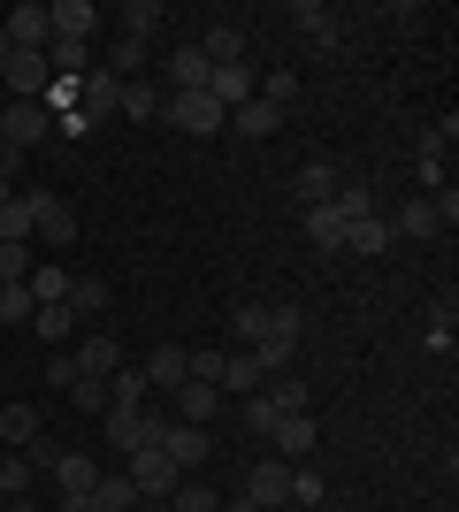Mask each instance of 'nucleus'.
Here are the masks:
<instances>
[{"label":"nucleus","mask_w":459,"mask_h":512,"mask_svg":"<svg viewBox=\"0 0 459 512\" xmlns=\"http://www.w3.org/2000/svg\"><path fill=\"white\" fill-rule=\"evenodd\" d=\"M123 474H131L138 505H169V497H176V482H184V474H176V459H169V451H161V444L131 451V467H123Z\"/></svg>","instance_id":"f257e3e1"},{"label":"nucleus","mask_w":459,"mask_h":512,"mask_svg":"<svg viewBox=\"0 0 459 512\" xmlns=\"http://www.w3.org/2000/svg\"><path fill=\"white\" fill-rule=\"evenodd\" d=\"M46 138H54V115H46L39 100H8L0 107V146L31 153V146H46Z\"/></svg>","instance_id":"f03ea898"},{"label":"nucleus","mask_w":459,"mask_h":512,"mask_svg":"<svg viewBox=\"0 0 459 512\" xmlns=\"http://www.w3.org/2000/svg\"><path fill=\"white\" fill-rule=\"evenodd\" d=\"M161 115H169L176 130H192V138H215V130H230V115H222L207 92H161Z\"/></svg>","instance_id":"7ed1b4c3"},{"label":"nucleus","mask_w":459,"mask_h":512,"mask_svg":"<svg viewBox=\"0 0 459 512\" xmlns=\"http://www.w3.org/2000/svg\"><path fill=\"white\" fill-rule=\"evenodd\" d=\"M452 214H459V207H452V192H444V199H437V192H421V199H406V207H398L391 237H437Z\"/></svg>","instance_id":"20e7f679"},{"label":"nucleus","mask_w":459,"mask_h":512,"mask_svg":"<svg viewBox=\"0 0 459 512\" xmlns=\"http://www.w3.org/2000/svg\"><path fill=\"white\" fill-rule=\"evenodd\" d=\"M0 39H8V46H16V54H46V39H54V16H46V8H39V0H23V8H16V16H8V23H0Z\"/></svg>","instance_id":"39448f33"},{"label":"nucleus","mask_w":459,"mask_h":512,"mask_svg":"<svg viewBox=\"0 0 459 512\" xmlns=\"http://www.w3.org/2000/svg\"><path fill=\"white\" fill-rule=\"evenodd\" d=\"M115 107H123V77H108V69H85V77H77V115H85V123H108Z\"/></svg>","instance_id":"423d86ee"},{"label":"nucleus","mask_w":459,"mask_h":512,"mask_svg":"<svg viewBox=\"0 0 459 512\" xmlns=\"http://www.w3.org/2000/svg\"><path fill=\"white\" fill-rule=\"evenodd\" d=\"M261 444H276L284 459H306V451L322 444V421H314V413H276V428H268Z\"/></svg>","instance_id":"0eeeda50"},{"label":"nucleus","mask_w":459,"mask_h":512,"mask_svg":"<svg viewBox=\"0 0 459 512\" xmlns=\"http://www.w3.org/2000/svg\"><path fill=\"white\" fill-rule=\"evenodd\" d=\"M253 92H261V77H253L245 62H222V69H207V100H215L222 115H230V107H245Z\"/></svg>","instance_id":"6e6552de"},{"label":"nucleus","mask_w":459,"mask_h":512,"mask_svg":"<svg viewBox=\"0 0 459 512\" xmlns=\"http://www.w3.org/2000/svg\"><path fill=\"white\" fill-rule=\"evenodd\" d=\"M245 497L261 512H276V505H291V459H261V467L245 474Z\"/></svg>","instance_id":"1a4fd4ad"},{"label":"nucleus","mask_w":459,"mask_h":512,"mask_svg":"<svg viewBox=\"0 0 459 512\" xmlns=\"http://www.w3.org/2000/svg\"><path fill=\"white\" fill-rule=\"evenodd\" d=\"M0 85L16 92V100H39V92L54 85V69H46V54H16V46H8V77H0Z\"/></svg>","instance_id":"9d476101"},{"label":"nucleus","mask_w":459,"mask_h":512,"mask_svg":"<svg viewBox=\"0 0 459 512\" xmlns=\"http://www.w3.org/2000/svg\"><path fill=\"white\" fill-rule=\"evenodd\" d=\"M115 367H123V344H115L108 329H92V337L77 344V375H92V383H108Z\"/></svg>","instance_id":"9b49d317"},{"label":"nucleus","mask_w":459,"mask_h":512,"mask_svg":"<svg viewBox=\"0 0 459 512\" xmlns=\"http://www.w3.org/2000/svg\"><path fill=\"white\" fill-rule=\"evenodd\" d=\"M31 207H39V237L46 245H77V207H62L54 192H31Z\"/></svg>","instance_id":"f8f14e48"},{"label":"nucleus","mask_w":459,"mask_h":512,"mask_svg":"<svg viewBox=\"0 0 459 512\" xmlns=\"http://www.w3.org/2000/svg\"><path fill=\"white\" fill-rule=\"evenodd\" d=\"M306 237H314L322 253H345V207H337V192H329L322 207H306Z\"/></svg>","instance_id":"ddd939ff"},{"label":"nucleus","mask_w":459,"mask_h":512,"mask_svg":"<svg viewBox=\"0 0 459 512\" xmlns=\"http://www.w3.org/2000/svg\"><path fill=\"white\" fill-rule=\"evenodd\" d=\"M230 130H238V138H276V130H284V107H268L261 92H253L245 107H230Z\"/></svg>","instance_id":"4468645a"},{"label":"nucleus","mask_w":459,"mask_h":512,"mask_svg":"<svg viewBox=\"0 0 459 512\" xmlns=\"http://www.w3.org/2000/svg\"><path fill=\"white\" fill-rule=\"evenodd\" d=\"M161 451L176 459V474H192L199 459H207V428H192V421H169V436H161Z\"/></svg>","instance_id":"2eb2a0df"},{"label":"nucleus","mask_w":459,"mask_h":512,"mask_svg":"<svg viewBox=\"0 0 459 512\" xmlns=\"http://www.w3.org/2000/svg\"><path fill=\"white\" fill-rule=\"evenodd\" d=\"M54 482H62V497H92V482H100L92 451H54Z\"/></svg>","instance_id":"dca6fc26"},{"label":"nucleus","mask_w":459,"mask_h":512,"mask_svg":"<svg viewBox=\"0 0 459 512\" xmlns=\"http://www.w3.org/2000/svg\"><path fill=\"white\" fill-rule=\"evenodd\" d=\"M46 16H54V39H92V31H100V8H92V0H54Z\"/></svg>","instance_id":"f3484780"},{"label":"nucleus","mask_w":459,"mask_h":512,"mask_svg":"<svg viewBox=\"0 0 459 512\" xmlns=\"http://www.w3.org/2000/svg\"><path fill=\"white\" fill-rule=\"evenodd\" d=\"M291 31H299V39H314V46H337V8L299 0V8H291Z\"/></svg>","instance_id":"a211bd4d"},{"label":"nucleus","mask_w":459,"mask_h":512,"mask_svg":"<svg viewBox=\"0 0 459 512\" xmlns=\"http://www.w3.org/2000/svg\"><path fill=\"white\" fill-rule=\"evenodd\" d=\"M146 390H184V344H153L146 352Z\"/></svg>","instance_id":"6ab92c4d"},{"label":"nucleus","mask_w":459,"mask_h":512,"mask_svg":"<svg viewBox=\"0 0 459 512\" xmlns=\"http://www.w3.org/2000/svg\"><path fill=\"white\" fill-rule=\"evenodd\" d=\"M215 413H222V390H215V383H184V390H176V421L207 428Z\"/></svg>","instance_id":"aec40b11"},{"label":"nucleus","mask_w":459,"mask_h":512,"mask_svg":"<svg viewBox=\"0 0 459 512\" xmlns=\"http://www.w3.org/2000/svg\"><path fill=\"white\" fill-rule=\"evenodd\" d=\"M108 406L115 413H138V406H146V367H131V360L115 367V375H108Z\"/></svg>","instance_id":"412c9836"},{"label":"nucleus","mask_w":459,"mask_h":512,"mask_svg":"<svg viewBox=\"0 0 459 512\" xmlns=\"http://www.w3.org/2000/svg\"><path fill=\"white\" fill-rule=\"evenodd\" d=\"M169 92H207V54L199 46H176L169 54Z\"/></svg>","instance_id":"4be33fe9"},{"label":"nucleus","mask_w":459,"mask_h":512,"mask_svg":"<svg viewBox=\"0 0 459 512\" xmlns=\"http://www.w3.org/2000/svg\"><path fill=\"white\" fill-rule=\"evenodd\" d=\"M261 383H268V375H261V360H253L245 344H238V352H222V390H245V398H253Z\"/></svg>","instance_id":"5701e85b"},{"label":"nucleus","mask_w":459,"mask_h":512,"mask_svg":"<svg viewBox=\"0 0 459 512\" xmlns=\"http://www.w3.org/2000/svg\"><path fill=\"white\" fill-rule=\"evenodd\" d=\"M23 237H39V207H31V192L0 207V245H23Z\"/></svg>","instance_id":"b1692460"},{"label":"nucleus","mask_w":459,"mask_h":512,"mask_svg":"<svg viewBox=\"0 0 459 512\" xmlns=\"http://www.w3.org/2000/svg\"><path fill=\"white\" fill-rule=\"evenodd\" d=\"M199 54H207V69H222V62H245V31H238V23H215V31L199 39Z\"/></svg>","instance_id":"393cba45"},{"label":"nucleus","mask_w":459,"mask_h":512,"mask_svg":"<svg viewBox=\"0 0 459 512\" xmlns=\"http://www.w3.org/2000/svg\"><path fill=\"white\" fill-rule=\"evenodd\" d=\"M39 436H46V428H39V406H8V413H0V444H8V451L39 444Z\"/></svg>","instance_id":"a878e982"},{"label":"nucleus","mask_w":459,"mask_h":512,"mask_svg":"<svg viewBox=\"0 0 459 512\" xmlns=\"http://www.w3.org/2000/svg\"><path fill=\"white\" fill-rule=\"evenodd\" d=\"M299 329H306V314H299V306H268L261 344H284V352H299ZM245 352H253V344H245Z\"/></svg>","instance_id":"bb28decb"},{"label":"nucleus","mask_w":459,"mask_h":512,"mask_svg":"<svg viewBox=\"0 0 459 512\" xmlns=\"http://www.w3.org/2000/svg\"><path fill=\"white\" fill-rule=\"evenodd\" d=\"M391 245V222L383 214H360V222H345V253H383Z\"/></svg>","instance_id":"cd10ccee"},{"label":"nucleus","mask_w":459,"mask_h":512,"mask_svg":"<svg viewBox=\"0 0 459 512\" xmlns=\"http://www.w3.org/2000/svg\"><path fill=\"white\" fill-rule=\"evenodd\" d=\"M161 23H169V8H161V0H131V8H123V39H138V46H146L153 31H161Z\"/></svg>","instance_id":"c85d7f7f"},{"label":"nucleus","mask_w":459,"mask_h":512,"mask_svg":"<svg viewBox=\"0 0 459 512\" xmlns=\"http://www.w3.org/2000/svg\"><path fill=\"white\" fill-rule=\"evenodd\" d=\"M46 69H54V77H85V69H92L85 39H46Z\"/></svg>","instance_id":"c756f323"},{"label":"nucleus","mask_w":459,"mask_h":512,"mask_svg":"<svg viewBox=\"0 0 459 512\" xmlns=\"http://www.w3.org/2000/svg\"><path fill=\"white\" fill-rule=\"evenodd\" d=\"M138 490H131V474H100L92 482V512H131Z\"/></svg>","instance_id":"7c9ffc66"},{"label":"nucleus","mask_w":459,"mask_h":512,"mask_svg":"<svg viewBox=\"0 0 459 512\" xmlns=\"http://www.w3.org/2000/svg\"><path fill=\"white\" fill-rule=\"evenodd\" d=\"M115 115H131V123H153V115H161V85L131 77V85H123V107H115Z\"/></svg>","instance_id":"2f4dec72"},{"label":"nucleus","mask_w":459,"mask_h":512,"mask_svg":"<svg viewBox=\"0 0 459 512\" xmlns=\"http://www.w3.org/2000/svg\"><path fill=\"white\" fill-rule=\"evenodd\" d=\"M31 314H39V299H31L23 283H0V321H8V329H31Z\"/></svg>","instance_id":"473e14b6"},{"label":"nucleus","mask_w":459,"mask_h":512,"mask_svg":"<svg viewBox=\"0 0 459 512\" xmlns=\"http://www.w3.org/2000/svg\"><path fill=\"white\" fill-rule=\"evenodd\" d=\"M329 192H337V169H329V161H306V169H299V199H306V207H322Z\"/></svg>","instance_id":"72a5a7b5"},{"label":"nucleus","mask_w":459,"mask_h":512,"mask_svg":"<svg viewBox=\"0 0 459 512\" xmlns=\"http://www.w3.org/2000/svg\"><path fill=\"white\" fill-rule=\"evenodd\" d=\"M31 329H39L46 344H69V337H77V314H69V306H39V314H31Z\"/></svg>","instance_id":"f704fd0d"},{"label":"nucleus","mask_w":459,"mask_h":512,"mask_svg":"<svg viewBox=\"0 0 459 512\" xmlns=\"http://www.w3.org/2000/svg\"><path fill=\"white\" fill-rule=\"evenodd\" d=\"M69 314H108V283L77 276V283H69Z\"/></svg>","instance_id":"c9c22d12"},{"label":"nucleus","mask_w":459,"mask_h":512,"mask_svg":"<svg viewBox=\"0 0 459 512\" xmlns=\"http://www.w3.org/2000/svg\"><path fill=\"white\" fill-rule=\"evenodd\" d=\"M268 406L276 413H306V383L299 375H268Z\"/></svg>","instance_id":"e433bc0d"},{"label":"nucleus","mask_w":459,"mask_h":512,"mask_svg":"<svg viewBox=\"0 0 459 512\" xmlns=\"http://www.w3.org/2000/svg\"><path fill=\"white\" fill-rule=\"evenodd\" d=\"M0 497H31V459H23V451L0 459Z\"/></svg>","instance_id":"4c0bfd02"},{"label":"nucleus","mask_w":459,"mask_h":512,"mask_svg":"<svg viewBox=\"0 0 459 512\" xmlns=\"http://www.w3.org/2000/svg\"><path fill=\"white\" fill-rule=\"evenodd\" d=\"M138 62H146V46H138V39H115V46H108V62H100V69L131 85V69H138Z\"/></svg>","instance_id":"58836bf2"},{"label":"nucleus","mask_w":459,"mask_h":512,"mask_svg":"<svg viewBox=\"0 0 459 512\" xmlns=\"http://www.w3.org/2000/svg\"><path fill=\"white\" fill-rule=\"evenodd\" d=\"M169 512H222V497H215V490H199V482H176Z\"/></svg>","instance_id":"ea45409f"},{"label":"nucleus","mask_w":459,"mask_h":512,"mask_svg":"<svg viewBox=\"0 0 459 512\" xmlns=\"http://www.w3.org/2000/svg\"><path fill=\"white\" fill-rule=\"evenodd\" d=\"M62 398H69V406H85V413H108V383H92V375H77Z\"/></svg>","instance_id":"a19ab883"},{"label":"nucleus","mask_w":459,"mask_h":512,"mask_svg":"<svg viewBox=\"0 0 459 512\" xmlns=\"http://www.w3.org/2000/svg\"><path fill=\"white\" fill-rule=\"evenodd\" d=\"M291 505H306V512L322 505V474L314 467H291Z\"/></svg>","instance_id":"79ce46f5"},{"label":"nucleus","mask_w":459,"mask_h":512,"mask_svg":"<svg viewBox=\"0 0 459 512\" xmlns=\"http://www.w3.org/2000/svg\"><path fill=\"white\" fill-rule=\"evenodd\" d=\"M245 428H253V436H268V428H276V406H268V390H253V398H245Z\"/></svg>","instance_id":"37998d69"},{"label":"nucleus","mask_w":459,"mask_h":512,"mask_svg":"<svg viewBox=\"0 0 459 512\" xmlns=\"http://www.w3.org/2000/svg\"><path fill=\"white\" fill-rule=\"evenodd\" d=\"M261 100H268V107H291V100H299V77H291V69H276V77L261 85Z\"/></svg>","instance_id":"c03bdc74"},{"label":"nucleus","mask_w":459,"mask_h":512,"mask_svg":"<svg viewBox=\"0 0 459 512\" xmlns=\"http://www.w3.org/2000/svg\"><path fill=\"white\" fill-rule=\"evenodd\" d=\"M230 329H238V344H261V329H268V306H238V321H230Z\"/></svg>","instance_id":"a18cd8bd"},{"label":"nucleus","mask_w":459,"mask_h":512,"mask_svg":"<svg viewBox=\"0 0 459 512\" xmlns=\"http://www.w3.org/2000/svg\"><path fill=\"white\" fill-rule=\"evenodd\" d=\"M108 444H115V451L138 444V413H115V406H108Z\"/></svg>","instance_id":"49530a36"},{"label":"nucleus","mask_w":459,"mask_h":512,"mask_svg":"<svg viewBox=\"0 0 459 512\" xmlns=\"http://www.w3.org/2000/svg\"><path fill=\"white\" fill-rule=\"evenodd\" d=\"M31 276V253H23V245H0V283H23Z\"/></svg>","instance_id":"de8ad7c7"},{"label":"nucleus","mask_w":459,"mask_h":512,"mask_svg":"<svg viewBox=\"0 0 459 512\" xmlns=\"http://www.w3.org/2000/svg\"><path fill=\"white\" fill-rule=\"evenodd\" d=\"M429 344H437V352H452V299L429 314Z\"/></svg>","instance_id":"09e8293b"},{"label":"nucleus","mask_w":459,"mask_h":512,"mask_svg":"<svg viewBox=\"0 0 459 512\" xmlns=\"http://www.w3.org/2000/svg\"><path fill=\"white\" fill-rule=\"evenodd\" d=\"M46 383L69 390V383H77V360H69V352H54V360H46Z\"/></svg>","instance_id":"8fccbe9b"},{"label":"nucleus","mask_w":459,"mask_h":512,"mask_svg":"<svg viewBox=\"0 0 459 512\" xmlns=\"http://www.w3.org/2000/svg\"><path fill=\"white\" fill-rule=\"evenodd\" d=\"M0 512H31V497H0Z\"/></svg>","instance_id":"3c124183"},{"label":"nucleus","mask_w":459,"mask_h":512,"mask_svg":"<svg viewBox=\"0 0 459 512\" xmlns=\"http://www.w3.org/2000/svg\"><path fill=\"white\" fill-rule=\"evenodd\" d=\"M222 512H261V505H253V497H230V505H222Z\"/></svg>","instance_id":"603ef678"},{"label":"nucleus","mask_w":459,"mask_h":512,"mask_svg":"<svg viewBox=\"0 0 459 512\" xmlns=\"http://www.w3.org/2000/svg\"><path fill=\"white\" fill-rule=\"evenodd\" d=\"M8 199H16V184H8V176H0V207H8Z\"/></svg>","instance_id":"864d4df0"},{"label":"nucleus","mask_w":459,"mask_h":512,"mask_svg":"<svg viewBox=\"0 0 459 512\" xmlns=\"http://www.w3.org/2000/svg\"><path fill=\"white\" fill-rule=\"evenodd\" d=\"M0 77H8V39H0Z\"/></svg>","instance_id":"5fc2aeb1"},{"label":"nucleus","mask_w":459,"mask_h":512,"mask_svg":"<svg viewBox=\"0 0 459 512\" xmlns=\"http://www.w3.org/2000/svg\"><path fill=\"white\" fill-rule=\"evenodd\" d=\"M138 512H169V505H138Z\"/></svg>","instance_id":"6e6d98bb"},{"label":"nucleus","mask_w":459,"mask_h":512,"mask_svg":"<svg viewBox=\"0 0 459 512\" xmlns=\"http://www.w3.org/2000/svg\"><path fill=\"white\" fill-rule=\"evenodd\" d=\"M314 512H337V505H314Z\"/></svg>","instance_id":"4d7b16f0"},{"label":"nucleus","mask_w":459,"mask_h":512,"mask_svg":"<svg viewBox=\"0 0 459 512\" xmlns=\"http://www.w3.org/2000/svg\"><path fill=\"white\" fill-rule=\"evenodd\" d=\"M0 459H8V444H0Z\"/></svg>","instance_id":"13d9d810"},{"label":"nucleus","mask_w":459,"mask_h":512,"mask_svg":"<svg viewBox=\"0 0 459 512\" xmlns=\"http://www.w3.org/2000/svg\"><path fill=\"white\" fill-rule=\"evenodd\" d=\"M276 512H291V505H276Z\"/></svg>","instance_id":"bf43d9fd"}]
</instances>
